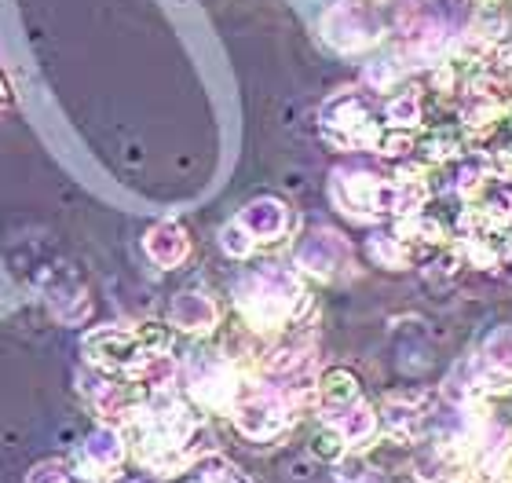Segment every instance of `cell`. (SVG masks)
<instances>
[{
  "instance_id": "2",
  "label": "cell",
  "mask_w": 512,
  "mask_h": 483,
  "mask_svg": "<svg viewBox=\"0 0 512 483\" xmlns=\"http://www.w3.org/2000/svg\"><path fill=\"white\" fill-rule=\"evenodd\" d=\"M304 304V290L289 271H256L238 286V308L253 326H282Z\"/></svg>"
},
{
  "instance_id": "5",
  "label": "cell",
  "mask_w": 512,
  "mask_h": 483,
  "mask_svg": "<svg viewBox=\"0 0 512 483\" xmlns=\"http://www.w3.org/2000/svg\"><path fill=\"white\" fill-rule=\"evenodd\" d=\"M238 224L246 227V235L256 242H271V238H278L282 231L289 227V213L286 205L275 202V198H260V202H253L246 209V213L238 216Z\"/></svg>"
},
{
  "instance_id": "8",
  "label": "cell",
  "mask_w": 512,
  "mask_h": 483,
  "mask_svg": "<svg viewBox=\"0 0 512 483\" xmlns=\"http://www.w3.org/2000/svg\"><path fill=\"white\" fill-rule=\"evenodd\" d=\"M172 322L187 333H205L216 326V308L202 293H180L172 304Z\"/></svg>"
},
{
  "instance_id": "6",
  "label": "cell",
  "mask_w": 512,
  "mask_h": 483,
  "mask_svg": "<svg viewBox=\"0 0 512 483\" xmlns=\"http://www.w3.org/2000/svg\"><path fill=\"white\" fill-rule=\"evenodd\" d=\"M330 425L344 443H363V440H370V436H374L377 418H374V410L366 407L363 399H355V403H348V407L333 410Z\"/></svg>"
},
{
  "instance_id": "1",
  "label": "cell",
  "mask_w": 512,
  "mask_h": 483,
  "mask_svg": "<svg viewBox=\"0 0 512 483\" xmlns=\"http://www.w3.org/2000/svg\"><path fill=\"white\" fill-rule=\"evenodd\" d=\"M85 359L107 374H143L161 352H169V333L158 322L136 326V330H118V326H103L92 330L81 341Z\"/></svg>"
},
{
  "instance_id": "9",
  "label": "cell",
  "mask_w": 512,
  "mask_h": 483,
  "mask_svg": "<svg viewBox=\"0 0 512 483\" xmlns=\"http://www.w3.org/2000/svg\"><path fill=\"white\" fill-rule=\"evenodd\" d=\"M319 396H322V403H326V414L348 407V403H355V399H363L359 396V381H355L348 370H330V374L322 377Z\"/></svg>"
},
{
  "instance_id": "10",
  "label": "cell",
  "mask_w": 512,
  "mask_h": 483,
  "mask_svg": "<svg viewBox=\"0 0 512 483\" xmlns=\"http://www.w3.org/2000/svg\"><path fill=\"white\" fill-rule=\"evenodd\" d=\"M30 483H92V480L70 462H44L30 473Z\"/></svg>"
},
{
  "instance_id": "7",
  "label": "cell",
  "mask_w": 512,
  "mask_h": 483,
  "mask_svg": "<svg viewBox=\"0 0 512 483\" xmlns=\"http://www.w3.org/2000/svg\"><path fill=\"white\" fill-rule=\"evenodd\" d=\"M187 249H191V242L183 235V227H176V224H158L147 235V253L161 268H176V264L187 257Z\"/></svg>"
},
{
  "instance_id": "13",
  "label": "cell",
  "mask_w": 512,
  "mask_h": 483,
  "mask_svg": "<svg viewBox=\"0 0 512 483\" xmlns=\"http://www.w3.org/2000/svg\"><path fill=\"white\" fill-rule=\"evenodd\" d=\"M125 483H143V480H125Z\"/></svg>"
},
{
  "instance_id": "12",
  "label": "cell",
  "mask_w": 512,
  "mask_h": 483,
  "mask_svg": "<svg viewBox=\"0 0 512 483\" xmlns=\"http://www.w3.org/2000/svg\"><path fill=\"white\" fill-rule=\"evenodd\" d=\"M4 96H8V85H4V77H0V103H4Z\"/></svg>"
},
{
  "instance_id": "3",
  "label": "cell",
  "mask_w": 512,
  "mask_h": 483,
  "mask_svg": "<svg viewBox=\"0 0 512 483\" xmlns=\"http://www.w3.org/2000/svg\"><path fill=\"white\" fill-rule=\"evenodd\" d=\"M231 418L249 440H271L286 429L289 407L278 392H249V396H238L235 407H231Z\"/></svg>"
},
{
  "instance_id": "11",
  "label": "cell",
  "mask_w": 512,
  "mask_h": 483,
  "mask_svg": "<svg viewBox=\"0 0 512 483\" xmlns=\"http://www.w3.org/2000/svg\"><path fill=\"white\" fill-rule=\"evenodd\" d=\"M205 483H249V480L242 473H238V469H231L227 462H209Z\"/></svg>"
},
{
  "instance_id": "4",
  "label": "cell",
  "mask_w": 512,
  "mask_h": 483,
  "mask_svg": "<svg viewBox=\"0 0 512 483\" xmlns=\"http://www.w3.org/2000/svg\"><path fill=\"white\" fill-rule=\"evenodd\" d=\"M125 462V436L118 429H96L81 443V451H77V469L88 476V480H96V476H114Z\"/></svg>"
}]
</instances>
